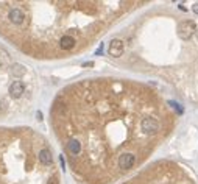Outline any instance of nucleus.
<instances>
[{
    "mask_svg": "<svg viewBox=\"0 0 198 184\" xmlns=\"http://www.w3.org/2000/svg\"><path fill=\"white\" fill-rule=\"evenodd\" d=\"M176 120L156 89L120 78L69 84L50 108L55 137L81 184H113L142 167Z\"/></svg>",
    "mask_w": 198,
    "mask_h": 184,
    "instance_id": "obj_1",
    "label": "nucleus"
},
{
    "mask_svg": "<svg viewBox=\"0 0 198 184\" xmlns=\"http://www.w3.org/2000/svg\"><path fill=\"white\" fill-rule=\"evenodd\" d=\"M140 5L145 2L8 0L0 2V36L28 58L62 59L87 50Z\"/></svg>",
    "mask_w": 198,
    "mask_h": 184,
    "instance_id": "obj_2",
    "label": "nucleus"
},
{
    "mask_svg": "<svg viewBox=\"0 0 198 184\" xmlns=\"http://www.w3.org/2000/svg\"><path fill=\"white\" fill-rule=\"evenodd\" d=\"M0 184H61L48 140L30 126H0Z\"/></svg>",
    "mask_w": 198,
    "mask_h": 184,
    "instance_id": "obj_3",
    "label": "nucleus"
},
{
    "mask_svg": "<svg viewBox=\"0 0 198 184\" xmlns=\"http://www.w3.org/2000/svg\"><path fill=\"white\" fill-rule=\"evenodd\" d=\"M123 184H196V182L186 170V167L176 162L162 161L139 172L136 176L130 178Z\"/></svg>",
    "mask_w": 198,
    "mask_h": 184,
    "instance_id": "obj_4",
    "label": "nucleus"
},
{
    "mask_svg": "<svg viewBox=\"0 0 198 184\" xmlns=\"http://www.w3.org/2000/svg\"><path fill=\"white\" fill-rule=\"evenodd\" d=\"M125 53V45L122 39H113L109 47H108V55L113 58H120Z\"/></svg>",
    "mask_w": 198,
    "mask_h": 184,
    "instance_id": "obj_5",
    "label": "nucleus"
}]
</instances>
